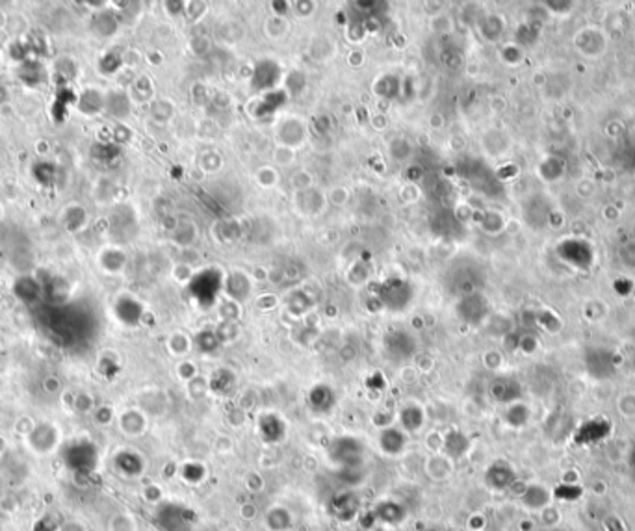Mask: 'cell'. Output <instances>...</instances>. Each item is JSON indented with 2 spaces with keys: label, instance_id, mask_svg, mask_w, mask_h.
Wrapping results in <instances>:
<instances>
[{
  "label": "cell",
  "instance_id": "1",
  "mask_svg": "<svg viewBox=\"0 0 635 531\" xmlns=\"http://www.w3.org/2000/svg\"><path fill=\"white\" fill-rule=\"evenodd\" d=\"M327 454L340 468H361L364 463V446L355 437H338L331 442Z\"/></svg>",
  "mask_w": 635,
  "mask_h": 531
},
{
  "label": "cell",
  "instance_id": "2",
  "mask_svg": "<svg viewBox=\"0 0 635 531\" xmlns=\"http://www.w3.org/2000/svg\"><path fill=\"white\" fill-rule=\"evenodd\" d=\"M156 522L166 531H190L195 522V513L178 504H164L156 511Z\"/></svg>",
  "mask_w": 635,
  "mask_h": 531
},
{
  "label": "cell",
  "instance_id": "3",
  "mask_svg": "<svg viewBox=\"0 0 635 531\" xmlns=\"http://www.w3.org/2000/svg\"><path fill=\"white\" fill-rule=\"evenodd\" d=\"M219 290H221V275H219V271L216 270L201 271L199 275L193 277L192 285H190L192 296L195 297L199 305L204 306V308L216 301Z\"/></svg>",
  "mask_w": 635,
  "mask_h": 531
},
{
  "label": "cell",
  "instance_id": "4",
  "mask_svg": "<svg viewBox=\"0 0 635 531\" xmlns=\"http://www.w3.org/2000/svg\"><path fill=\"white\" fill-rule=\"evenodd\" d=\"M412 297V290L409 282L402 279H390V281L383 282L377 288V299L381 305H385L390 311H403Z\"/></svg>",
  "mask_w": 635,
  "mask_h": 531
},
{
  "label": "cell",
  "instance_id": "5",
  "mask_svg": "<svg viewBox=\"0 0 635 531\" xmlns=\"http://www.w3.org/2000/svg\"><path fill=\"white\" fill-rule=\"evenodd\" d=\"M585 368L591 377L600 379V381L613 377L617 372L615 355L605 347H589L585 351Z\"/></svg>",
  "mask_w": 635,
  "mask_h": 531
},
{
  "label": "cell",
  "instance_id": "6",
  "mask_svg": "<svg viewBox=\"0 0 635 531\" xmlns=\"http://www.w3.org/2000/svg\"><path fill=\"white\" fill-rule=\"evenodd\" d=\"M557 255L563 258L567 264L574 266V268H589L595 261V251L591 247L589 242L578 240V238H572V240H565L557 245Z\"/></svg>",
  "mask_w": 635,
  "mask_h": 531
},
{
  "label": "cell",
  "instance_id": "7",
  "mask_svg": "<svg viewBox=\"0 0 635 531\" xmlns=\"http://www.w3.org/2000/svg\"><path fill=\"white\" fill-rule=\"evenodd\" d=\"M329 513L340 522L355 520L361 515V498L353 490H338L331 496Z\"/></svg>",
  "mask_w": 635,
  "mask_h": 531
},
{
  "label": "cell",
  "instance_id": "8",
  "mask_svg": "<svg viewBox=\"0 0 635 531\" xmlns=\"http://www.w3.org/2000/svg\"><path fill=\"white\" fill-rule=\"evenodd\" d=\"M514 481H517V472L507 461H494L485 470V483H487L488 489L507 490L514 485Z\"/></svg>",
  "mask_w": 635,
  "mask_h": 531
},
{
  "label": "cell",
  "instance_id": "9",
  "mask_svg": "<svg viewBox=\"0 0 635 531\" xmlns=\"http://www.w3.org/2000/svg\"><path fill=\"white\" fill-rule=\"evenodd\" d=\"M385 349L394 361H403L414 355L417 340L407 331H390L385 337Z\"/></svg>",
  "mask_w": 635,
  "mask_h": 531
},
{
  "label": "cell",
  "instance_id": "10",
  "mask_svg": "<svg viewBox=\"0 0 635 531\" xmlns=\"http://www.w3.org/2000/svg\"><path fill=\"white\" fill-rule=\"evenodd\" d=\"M459 316L467 323L478 325L488 314V301L481 294H468L462 297V301L457 306Z\"/></svg>",
  "mask_w": 635,
  "mask_h": 531
},
{
  "label": "cell",
  "instance_id": "11",
  "mask_svg": "<svg viewBox=\"0 0 635 531\" xmlns=\"http://www.w3.org/2000/svg\"><path fill=\"white\" fill-rule=\"evenodd\" d=\"M611 431V424L608 420L604 418H593V420H587L584 424L579 425L576 429V442L581 446H587V444H595V442H600V440H604Z\"/></svg>",
  "mask_w": 635,
  "mask_h": 531
},
{
  "label": "cell",
  "instance_id": "12",
  "mask_svg": "<svg viewBox=\"0 0 635 531\" xmlns=\"http://www.w3.org/2000/svg\"><path fill=\"white\" fill-rule=\"evenodd\" d=\"M257 429H259L260 439L268 442V444H279L286 437L285 420L277 416V414H262L259 418Z\"/></svg>",
  "mask_w": 635,
  "mask_h": 531
},
{
  "label": "cell",
  "instance_id": "13",
  "mask_svg": "<svg viewBox=\"0 0 635 531\" xmlns=\"http://www.w3.org/2000/svg\"><path fill=\"white\" fill-rule=\"evenodd\" d=\"M407 433L403 429H397V427H383L381 433H379V439H377V444H379V449H381L383 454L386 455H400L405 451L407 448Z\"/></svg>",
  "mask_w": 635,
  "mask_h": 531
},
{
  "label": "cell",
  "instance_id": "14",
  "mask_svg": "<svg viewBox=\"0 0 635 531\" xmlns=\"http://www.w3.org/2000/svg\"><path fill=\"white\" fill-rule=\"evenodd\" d=\"M371 511H374L377 522H383L388 526H397L407 518V507L396 500L377 501Z\"/></svg>",
  "mask_w": 635,
  "mask_h": 531
},
{
  "label": "cell",
  "instance_id": "15",
  "mask_svg": "<svg viewBox=\"0 0 635 531\" xmlns=\"http://www.w3.org/2000/svg\"><path fill=\"white\" fill-rule=\"evenodd\" d=\"M491 396L500 404L513 405L517 404L522 396V388L520 383L513 377H500L491 385Z\"/></svg>",
  "mask_w": 635,
  "mask_h": 531
},
{
  "label": "cell",
  "instance_id": "16",
  "mask_svg": "<svg viewBox=\"0 0 635 531\" xmlns=\"http://www.w3.org/2000/svg\"><path fill=\"white\" fill-rule=\"evenodd\" d=\"M443 448L444 454H446L450 459L453 461L462 459V457L468 454V449H470V439H468L462 431L453 429V431H450V433L444 437Z\"/></svg>",
  "mask_w": 635,
  "mask_h": 531
},
{
  "label": "cell",
  "instance_id": "17",
  "mask_svg": "<svg viewBox=\"0 0 635 531\" xmlns=\"http://www.w3.org/2000/svg\"><path fill=\"white\" fill-rule=\"evenodd\" d=\"M335 392L327 385H316L309 392V404L316 413H329L331 408L335 407Z\"/></svg>",
  "mask_w": 635,
  "mask_h": 531
},
{
  "label": "cell",
  "instance_id": "18",
  "mask_svg": "<svg viewBox=\"0 0 635 531\" xmlns=\"http://www.w3.org/2000/svg\"><path fill=\"white\" fill-rule=\"evenodd\" d=\"M77 110L84 115H97V113L104 110V95L101 92H97L93 87L90 89H84V92L78 95L77 99Z\"/></svg>",
  "mask_w": 635,
  "mask_h": 531
},
{
  "label": "cell",
  "instance_id": "19",
  "mask_svg": "<svg viewBox=\"0 0 635 531\" xmlns=\"http://www.w3.org/2000/svg\"><path fill=\"white\" fill-rule=\"evenodd\" d=\"M279 65L273 61H260L257 69H254L253 87L254 89H266V87L275 86V82L279 80Z\"/></svg>",
  "mask_w": 635,
  "mask_h": 531
},
{
  "label": "cell",
  "instance_id": "20",
  "mask_svg": "<svg viewBox=\"0 0 635 531\" xmlns=\"http://www.w3.org/2000/svg\"><path fill=\"white\" fill-rule=\"evenodd\" d=\"M520 500L528 509L541 511L546 509L550 504V492L546 487L543 485H528L522 490L520 494Z\"/></svg>",
  "mask_w": 635,
  "mask_h": 531
},
{
  "label": "cell",
  "instance_id": "21",
  "mask_svg": "<svg viewBox=\"0 0 635 531\" xmlns=\"http://www.w3.org/2000/svg\"><path fill=\"white\" fill-rule=\"evenodd\" d=\"M424 418H426V414H424L422 407H418V405H405L400 411V424L405 433L420 431L424 425Z\"/></svg>",
  "mask_w": 635,
  "mask_h": 531
},
{
  "label": "cell",
  "instance_id": "22",
  "mask_svg": "<svg viewBox=\"0 0 635 531\" xmlns=\"http://www.w3.org/2000/svg\"><path fill=\"white\" fill-rule=\"evenodd\" d=\"M13 290H16L17 297L23 299L25 303H34L39 299L41 296V285L39 281H36L34 277L30 275H23L19 277L16 281V286H13Z\"/></svg>",
  "mask_w": 635,
  "mask_h": 531
},
{
  "label": "cell",
  "instance_id": "23",
  "mask_svg": "<svg viewBox=\"0 0 635 531\" xmlns=\"http://www.w3.org/2000/svg\"><path fill=\"white\" fill-rule=\"evenodd\" d=\"M116 314L121 318L125 323L134 325V323L140 322V318H142V305H140L136 299H132V297H121L119 303L116 305Z\"/></svg>",
  "mask_w": 635,
  "mask_h": 531
},
{
  "label": "cell",
  "instance_id": "24",
  "mask_svg": "<svg viewBox=\"0 0 635 531\" xmlns=\"http://www.w3.org/2000/svg\"><path fill=\"white\" fill-rule=\"evenodd\" d=\"M292 524H294V520H292V515H290V511L286 507L275 506L266 515V526L270 527V531H288Z\"/></svg>",
  "mask_w": 635,
  "mask_h": 531
},
{
  "label": "cell",
  "instance_id": "25",
  "mask_svg": "<svg viewBox=\"0 0 635 531\" xmlns=\"http://www.w3.org/2000/svg\"><path fill=\"white\" fill-rule=\"evenodd\" d=\"M104 110L113 118H125L130 112V101L125 93L113 92L104 99Z\"/></svg>",
  "mask_w": 635,
  "mask_h": 531
},
{
  "label": "cell",
  "instance_id": "26",
  "mask_svg": "<svg viewBox=\"0 0 635 531\" xmlns=\"http://www.w3.org/2000/svg\"><path fill=\"white\" fill-rule=\"evenodd\" d=\"M19 77L26 86H37L45 77V69L37 60H26L20 63Z\"/></svg>",
  "mask_w": 635,
  "mask_h": 531
},
{
  "label": "cell",
  "instance_id": "27",
  "mask_svg": "<svg viewBox=\"0 0 635 531\" xmlns=\"http://www.w3.org/2000/svg\"><path fill=\"white\" fill-rule=\"evenodd\" d=\"M99 262H101L104 270L110 271V273H116V271L123 270V266L127 262V256H125L123 251L116 249V247H108V249H104L101 253Z\"/></svg>",
  "mask_w": 635,
  "mask_h": 531
},
{
  "label": "cell",
  "instance_id": "28",
  "mask_svg": "<svg viewBox=\"0 0 635 531\" xmlns=\"http://www.w3.org/2000/svg\"><path fill=\"white\" fill-rule=\"evenodd\" d=\"M93 25V30L99 34V36L106 37V36H112L113 32L117 30V19L113 15L112 11L108 10H102L99 11L95 15V19L92 20Z\"/></svg>",
  "mask_w": 635,
  "mask_h": 531
},
{
  "label": "cell",
  "instance_id": "29",
  "mask_svg": "<svg viewBox=\"0 0 635 531\" xmlns=\"http://www.w3.org/2000/svg\"><path fill=\"white\" fill-rule=\"evenodd\" d=\"M86 223H87V212L82 208L80 204H71V206L66 210L67 230H71V232H78V230L86 227Z\"/></svg>",
  "mask_w": 635,
  "mask_h": 531
},
{
  "label": "cell",
  "instance_id": "30",
  "mask_svg": "<svg viewBox=\"0 0 635 531\" xmlns=\"http://www.w3.org/2000/svg\"><path fill=\"white\" fill-rule=\"evenodd\" d=\"M550 208L546 206V201L541 199V197H535L529 203V210H526V215H528V221L535 227H541L544 221L548 220Z\"/></svg>",
  "mask_w": 635,
  "mask_h": 531
},
{
  "label": "cell",
  "instance_id": "31",
  "mask_svg": "<svg viewBox=\"0 0 635 531\" xmlns=\"http://www.w3.org/2000/svg\"><path fill=\"white\" fill-rule=\"evenodd\" d=\"M180 475H183L184 481H188L192 485H197L206 477V468H204L203 463H197V461H188L180 466Z\"/></svg>",
  "mask_w": 635,
  "mask_h": 531
},
{
  "label": "cell",
  "instance_id": "32",
  "mask_svg": "<svg viewBox=\"0 0 635 531\" xmlns=\"http://www.w3.org/2000/svg\"><path fill=\"white\" fill-rule=\"evenodd\" d=\"M234 387V375L229 370H218L210 379V388L216 394H229Z\"/></svg>",
  "mask_w": 635,
  "mask_h": 531
},
{
  "label": "cell",
  "instance_id": "33",
  "mask_svg": "<svg viewBox=\"0 0 635 531\" xmlns=\"http://www.w3.org/2000/svg\"><path fill=\"white\" fill-rule=\"evenodd\" d=\"M505 420H507L509 425H513V427H522V425L528 424L529 420V408L522 404H513L511 407L507 408V413H505Z\"/></svg>",
  "mask_w": 635,
  "mask_h": 531
},
{
  "label": "cell",
  "instance_id": "34",
  "mask_svg": "<svg viewBox=\"0 0 635 531\" xmlns=\"http://www.w3.org/2000/svg\"><path fill=\"white\" fill-rule=\"evenodd\" d=\"M227 294L234 297V299H245L247 294H249V282L245 279V275H236L229 277V281H227Z\"/></svg>",
  "mask_w": 635,
  "mask_h": 531
},
{
  "label": "cell",
  "instance_id": "35",
  "mask_svg": "<svg viewBox=\"0 0 635 531\" xmlns=\"http://www.w3.org/2000/svg\"><path fill=\"white\" fill-rule=\"evenodd\" d=\"M116 463H117V466H119V468H121L123 472H125V474H128V475L140 474V472H142V468H143L142 459H140V457H137V455H134V454H121L116 459Z\"/></svg>",
  "mask_w": 635,
  "mask_h": 531
},
{
  "label": "cell",
  "instance_id": "36",
  "mask_svg": "<svg viewBox=\"0 0 635 531\" xmlns=\"http://www.w3.org/2000/svg\"><path fill=\"white\" fill-rule=\"evenodd\" d=\"M195 342H197V347L203 353H214L219 347V342H221V340H219L218 332L206 329V331L199 332L197 338H195Z\"/></svg>",
  "mask_w": 635,
  "mask_h": 531
},
{
  "label": "cell",
  "instance_id": "37",
  "mask_svg": "<svg viewBox=\"0 0 635 531\" xmlns=\"http://www.w3.org/2000/svg\"><path fill=\"white\" fill-rule=\"evenodd\" d=\"M121 63H123L121 56H117L116 52H106V54L101 58V61H99V69H101V73H104V75H112V73L119 71Z\"/></svg>",
  "mask_w": 635,
  "mask_h": 531
},
{
  "label": "cell",
  "instance_id": "38",
  "mask_svg": "<svg viewBox=\"0 0 635 531\" xmlns=\"http://www.w3.org/2000/svg\"><path fill=\"white\" fill-rule=\"evenodd\" d=\"M368 387H377L379 390H381V388L385 387V377H383L379 372H376L370 379H368Z\"/></svg>",
  "mask_w": 635,
  "mask_h": 531
},
{
  "label": "cell",
  "instance_id": "39",
  "mask_svg": "<svg viewBox=\"0 0 635 531\" xmlns=\"http://www.w3.org/2000/svg\"><path fill=\"white\" fill-rule=\"evenodd\" d=\"M628 465H630L631 472L635 474V442H634V446L630 448V451H628Z\"/></svg>",
  "mask_w": 635,
  "mask_h": 531
},
{
  "label": "cell",
  "instance_id": "40",
  "mask_svg": "<svg viewBox=\"0 0 635 531\" xmlns=\"http://www.w3.org/2000/svg\"><path fill=\"white\" fill-rule=\"evenodd\" d=\"M8 99H10V93H8V89H6V87L2 86V84H0V106H2V104H6V102H8Z\"/></svg>",
  "mask_w": 635,
  "mask_h": 531
},
{
  "label": "cell",
  "instance_id": "41",
  "mask_svg": "<svg viewBox=\"0 0 635 531\" xmlns=\"http://www.w3.org/2000/svg\"><path fill=\"white\" fill-rule=\"evenodd\" d=\"M6 23H8V17H6L4 11L0 10V30H2V28H4Z\"/></svg>",
  "mask_w": 635,
  "mask_h": 531
},
{
  "label": "cell",
  "instance_id": "42",
  "mask_svg": "<svg viewBox=\"0 0 635 531\" xmlns=\"http://www.w3.org/2000/svg\"><path fill=\"white\" fill-rule=\"evenodd\" d=\"M2 215H4V210H2V204H0V220H2Z\"/></svg>",
  "mask_w": 635,
  "mask_h": 531
},
{
  "label": "cell",
  "instance_id": "43",
  "mask_svg": "<svg viewBox=\"0 0 635 531\" xmlns=\"http://www.w3.org/2000/svg\"><path fill=\"white\" fill-rule=\"evenodd\" d=\"M0 65H2V56H0Z\"/></svg>",
  "mask_w": 635,
  "mask_h": 531
},
{
  "label": "cell",
  "instance_id": "44",
  "mask_svg": "<svg viewBox=\"0 0 635 531\" xmlns=\"http://www.w3.org/2000/svg\"><path fill=\"white\" fill-rule=\"evenodd\" d=\"M634 366H635V353H634Z\"/></svg>",
  "mask_w": 635,
  "mask_h": 531
},
{
  "label": "cell",
  "instance_id": "45",
  "mask_svg": "<svg viewBox=\"0 0 635 531\" xmlns=\"http://www.w3.org/2000/svg\"><path fill=\"white\" fill-rule=\"evenodd\" d=\"M448 531H459V530H448Z\"/></svg>",
  "mask_w": 635,
  "mask_h": 531
}]
</instances>
